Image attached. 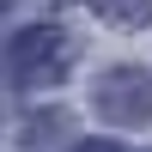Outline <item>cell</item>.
Instances as JSON below:
<instances>
[{"instance_id":"obj_4","label":"cell","mask_w":152,"mask_h":152,"mask_svg":"<svg viewBox=\"0 0 152 152\" xmlns=\"http://www.w3.org/2000/svg\"><path fill=\"white\" fill-rule=\"evenodd\" d=\"M73 152H128V146H116V140H85V146H73Z\"/></svg>"},{"instance_id":"obj_5","label":"cell","mask_w":152,"mask_h":152,"mask_svg":"<svg viewBox=\"0 0 152 152\" xmlns=\"http://www.w3.org/2000/svg\"><path fill=\"white\" fill-rule=\"evenodd\" d=\"M12 6H18V0H0V12H12Z\"/></svg>"},{"instance_id":"obj_3","label":"cell","mask_w":152,"mask_h":152,"mask_svg":"<svg viewBox=\"0 0 152 152\" xmlns=\"http://www.w3.org/2000/svg\"><path fill=\"white\" fill-rule=\"evenodd\" d=\"M85 6H91L97 18H110L116 31H134V24L152 18V0H85Z\"/></svg>"},{"instance_id":"obj_1","label":"cell","mask_w":152,"mask_h":152,"mask_svg":"<svg viewBox=\"0 0 152 152\" xmlns=\"http://www.w3.org/2000/svg\"><path fill=\"white\" fill-rule=\"evenodd\" d=\"M6 67H12L18 85H55V79H67V67H73V37L61 31V24H31V31L12 37Z\"/></svg>"},{"instance_id":"obj_2","label":"cell","mask_w":152,"mask_h":152,"mask_svg":"<svg viewBox=\"0 0 152 152\" xmlns=\"http://www.w3.org/2000/svg\"><path fill=\"white\" fill-rule=\"evenodd\" d=\"M91 110L104 122H122V128H146L152 122V73L122 61V67H104L91 79Z\"/></svg>"}]
</instances>
